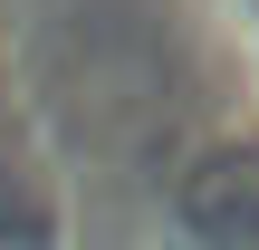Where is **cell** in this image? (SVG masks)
I'll return each instance as SVG.
<instances>
[{
    "mask_svg": "<svg viewBox=\"0 0 259 250\" xmlns=\"http://www.w3.org/2000/svg\"><path fill=\"white\" fill-rule=\"evenodd\" d=\"M192 231H211V241H259V164H211V173H202Z\"/></svg>",
    "mask_w": 259,
    "mask_h": 250,
    "instance_id": "1",
    "label": "cell"
},
{
    "mask_svg": "<svg viewBox=\"0 0 259 250\" xmlns=\"http://www.w3.org/2000/svg\"><path fill=\"white\" fill-rule=\"evenodd\" d=\"M10 231H48V222H38V202H19V183L0 173V241H10Z\"/></svg>",
    "mask_w": 259,
    "mask_h": 250,
    "instance_id": "2",
    "label": "cell"
}]
</instances>
